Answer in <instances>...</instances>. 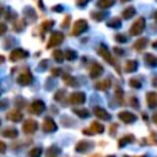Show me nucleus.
<instances>
[{
  "instance_id": "1",
  "label": "nucleus",
  "mask_w": 157,
  "mask_h": 157,
  "mask_svg": "<svg viewBox=\"0 0 157 157\" xmlns=\"http://www.w3.org/2000/svg\"><path fill=\"white\" fill-rule=\"evenodd\" d=\"M145 26H146V21L144 17H139L130 27V34L131 36H139L144 32L145 29Z\"/></svg>"
},
{
  "instance_id": "2",
  "label": "nucleus",
  "mask_w": 157,
  "mask_h": 157,
  "mask_svg": "<svg viewBox=\"0 0 157 157\" xmlns=\"http://www.w3.org/2000/svg\"><path fill=\"white\" fill-rule=\"evenodd\" d=\"M87 29H88V23H87V21H86V20H77V21L74 23L71 34H72V36H80L81 33L86 32Z\"/></svg>"
},
{
  "instance_id": "3",
  "label": "nucleus",
  "mask_w": 157,
  "mask_h": 157,
  "mask_svg": "<svg viewBox=\"0 0 157 157\" xmlns=\"http://www.w3.org/2000/svg\"><path fill=\"white\" fill-rule=\"evenodd\" d=\"M32 81H33V76L29 70H23L17 77V83H20L21 86H28L29 83H32Z\"/></svg>"
},
{
  "instance_id": "4",
  "label": "nucleus",
  "mask_w": 157,
  "mask_h": 157,
  "mask_svg": "<svg viewBox=\"0 0 157 157\" xmlns=\"http://www.w3.org/2000/svg\"><path fill=\"white\" fill-rule=\"evenodd\" d=\"M28 55L29 54H28L27 50H25L22 48H16L10 53V60L11 61H18V60H22V59L27 58Z\"/></svg>"
},
{
  "instance_id": "5",
  "label": "nucleus",
  "mask_w": 157,
  "mask_h": 157,
  "mask_svg": "<svg viewBox=\"0 0 157 157\" xmlns=\"http://www.w3.org/2000/svg\"><path fill=\"white\" fill-rule=\"evenodd\" d=\"M103 131H104V126H103L101 123H98V121H92V123H91L90 129H85V130H82V132H83L85 135L102 134Z\"/></svg>"
},
{
  "instance_id": "6",
  "label": "nucleus",
  "mask_w": 157,
  "mask_h": 157,
  "mask_svg": "<svg viewBox=\"0 0 157 157\" xmlns=\"http://www.w3.org/2000/svg\"><path fill=\"white\" fill-rule=\"evenodd\" d=\"M63 40H64V34H63L61 32H54V33L50 36V38H49V42H48V44H47V48L50 49V48H53V47H56V45H59Z\"/></svg>"
},
{
  "instance_id": "7",
  "label": "nucleus",
  "mask_w": 157,
  "mask_h": 157,
  "mask_svg": "<svg viewBox=\"0 0 157 157\" xmlns=\"http://www.w3.org/2000/svg\"><path fill=\"white\" fill-rule=\"evenodd\" d=\"M37 129H38V124L33 119H27L22 125V130L25 134H33L37 131Z\"/></svg>"
},
{
  "instance_id": "8",
  "label": "nucleus",
  "mask_w": 157,
  "mask_h": 157,
  "mask_svg": "<svg viewBox=\"0 0 157 157\" xmlns=\"http://www.w3.org/2000/svg\"><path fill=\"white\" fill-rule=\"evenodd\" d=\"M42 128H43V131H44V132H54V131H56V129H58L55 121H54L50 117L44 118Z\"/></svg>"
},
{
  "instance_id": "9",
  "label": "nucleus",
  "mask_w": 157,
  "mask_h": 157,
  "mask_svg": "<svg viewBox=\"0 0 157 157\" xmlns=\"http://www.w3.org/2000/svg\"><path fill=\"white\" fill-rule=\"evenodd\" d=\"M98 54H99V55H101L108 64H110V65H115V60L113 59V56H112L109 49H107V47L101 45L99 49H98Z\"/></svg>"
},
{
  "instance_id": "10",
  "label": "nucleus",
  "mask_w": 157,
  "mask_h": 157,
  "mask_svg": "<svg viewBox=\"0 0 157 157\" xmlns=\"http://www.w3.org/2000/svg\"><path fill=\"white\" fill-rule=\"evenodd\" d=\"M69 101H70V103L71 104H82V103H85V101H86V94L83 93V92H74V93H71L70 94V98H69Z\"/></svg>"
},
{
  "instance_id": "11",
  "label": "nucleus",
  "mask_w": 157,
  "mask_h": 157,
  "mask_svg": "<svg viewBox=\"0 0 157 157\" xmlns=\"http://www.w3.org/2000/svg\"><path fill=\"white\" fill-rule=\"evenodd\" d=\"M44 109H45V104H44V102H43V101H40V99H37V101L32 102L31 108H29L31 113L37 114V115L42 114V113L44 112Z\"/></svg>"
},
{
  "instance_id": "12",
  "label": "nucleus",
  "mask_w": 157,
  "mask_h": 157,
  "mask_svg": "<svg viewBox=\"0 0 157 157\" xmlns=\"http://www.w3.org/2000/svg\"><path fill=\"white\" fill-rule=\"evenodd\" d=\"M118 118H119L123 123H125V124H131V123H134V121L136 120V115H135L134 113H131V112H128V110L120 112V113L118 114Z\"/></svg>"
},
{
  "instance_id": "13",
  "label": "nucleus",
  "mask_w": 157,
  "mask_h": 157,
  "mask_svg": "<svg viewBox=\"0 0 157 157\" xmlns=\"http://www.w3.org/2000/svg\"><path fill=\"white\" fill-rule=\"evenodd\" d=\"M93 114L97 118L102 119V120H109L110 119V114L104 108H102V107H94L93 108Z\"/></svg>"
},
{
  "instance_id": "14",
  "label": "nucleus",
  "mask_w": 157,
  "mask_h": 157,
  "mask_svg": "<svg viewBox=\"0 0 157 157\" xmlns=\"http://www.w3.org/2000/svg\"><path fill=\"white\" fill-rule=\"evenodd\" d=\"M102 74H103V67H102V65L98 64V63H94V64L91 66L90 76H91L92 78H97V77H99Z\"/></svg>"
},
{
  "instance_id": "15",
  "label": "nucleus",
  "mask_w": 157,
  "mask_h": 157,
  "mask_svg": "<svg viewBox=\"0 0 157 157\" xmlns=\"http://www.w3.org/2000/svg\"><path fill=\"white\" fill-rule=\"evenodd\" d=\"M22 118H23L22 113H21L20 110H17V109L10 110V112L7 113V119L11 120V121H13V123H18V121H21Z\"/></svg>"
},
{
  "instance_id": "16",
  "label": "nucleus",
  "mask_w": 157,
  "mask_h": 157,
  "mask_svg": "<svg viewBox=\"0 0 157 157\" xmlns=\"http://www.w3.org/2000/svg\"><path fill=\"white\" fill-rule=\"evenodd\" d=\"M92 146H93V145H92L90 141H80V142L76 145L75 150H76L77 152H80V153H85V152H87L88 150H91Z\"/></svg>"
},
{
  "instance_id": "17",
  "label": "nucleus",
  "mask_w": 157,
  "mask_h": 157,
  "mask_svg": "<svg viewBox=\"0 0 157 157\" xmlns=\"http://www.w3.org/2000/svg\"><path fill=\"white\" fill-rule=\"evenodd\" d=\"M146 101H147V105L150 108H156L157 107V94L152 91L147 92L146 94Z\"/></svg>"
},
{
  "instance_id": "18",
  "label": "nucleus",
  "mask_w": 157,
  "mask_h": 157,
  "mask_svg": "<svg viewBox=\"0 0 157 157\" xmlns=\"http://www.w3.org/2000/svg\"><path fill=\"white\" fill-rule=\"evenodd\" d=\"M110 86H112L110 78H104V80L96 83V88L99 90V91H107L108 88H110Z\"/></svg>"
},
{
  "instance_id": "19",
  "label": "nucleus",
  "mask_w": 157,
  "mask_h": 157,
  "mask_svg": "<svg viewBox=\"0 0 157 157\" xmlns=\"http://www.w3.org/2000/svg\"><path fill=\"white\" fill-rule=\"evenodd\" d=\"M17 135H18V132H17V130L13 129V128H7V129H5V130L2 131V136H4V137L15 139V137H17Z\"/></svg>"
},
{
  "instance_id": "20",
  "label": "nucleus",
  "mask_w": 157,
  "mask_h": 157,
  "mask_svg": "<svg viewBox=\"0 0 157 157\" xmlns=\"http://www.w3.org/2000/svg\"><path fill=\"white\" fill-rule=\"evenodd\" d=\"M134 15H135V9H134L132 6H129V7L124 9L123 12H121V16H123L124 20H129V18H131Z\"/></svg>"
},
{
  "instance_id": "21",
  "label": "nucleus",
  "mask_w": 157,
  "mask_h": 157,
  "mask_svg": "<svg viewBox=\"0 0 157 157\" xmlns=\"http://www.w3.org/2000/svg\"><path fill=\"white\" fill-rule=\"evenodd\" d=\"M145 61H146L150 66H153V67L157 66V58H156L153 54H151V53L145 54Z\"/></svg>"
},
{
  "instance_id": "22",
  "label": "nucleus",
  "mask_w": 157,
  "mask_h": 157,
  "mask_svg": "<svg viewBox=\"0 0 157 157\" xmlns=\"http://www.w3.org/2000/svg\"><path fill=\"white\" fill-rule=\"evenodd\" d=\"M135 140V137L132 136V135H125L124 137H121V139H119V144H118V146L119 147H123V146H125V145H128V144H130V142H132Z\"/></svg>"
},
{
  "instance_id": "23",
  "label": "nucleus",
  "mask_w": 157,
  "mask_h": 157,
  "mask_svg": "<svg viewBox=\"0 0 157 157\" xmlns=\"http://www.w3.org/2000/svg\"><path fill=\"white\" fill-rule=\"evenodd\" d=\"M146 45H147V38H140V39H137V40L134 43V48H135L137 52H140L141 49H144Z\"/></svg>"
},
{
  "instance_id": "24",
  "label": "nucleus",
  "mask_w": 157,
  "mask_h": 157,
  "mask_svg": "<svg viewBox=\"0 0 157 157\" xmlns=\"http://www.w3.org/2000/svg\"><path fill=\"white\" fill-rule=\"evenodd\" d=\"M114 5V0H98L97 1V6L99 9H109L110 6Z\"/></svg>"
},
{
  "instance_id": "25",
  "label": "nucleus",
  "mask_w": 157,
  "mask_h": 157,
  "mask_svg": "<svg viewBox=\"0 0 157 157\" xmlns=\"http://www.w3.org/2000/svg\"><path fill=\"white\" fill-rule=\"evenodd\" d=\"M137 69V61L136 60H129L125 65V71L126 72H134Z\"/></svg>"
},
{
  "instance_id": "26",
  "label": "nucleus",
  "mask_w": 157,
  "mask_h": 157,
  "mask_svg": "<svg viewBox=\"0 0 157 157\" xmlns=\"http://www.w3.org/2000/svg\"><path fill=\"white\" fill-rule=\"evenodd\" d=\"M72 112L76 115H78L80 118H88L90 117V112L86 108H75V109H72Z\"/></svg>"
},
{
  "instance_id": "27",
  "label": "nucleus",
  "mask_w": 157,
  "mask_h": 157,
  "mask_svg": "<svg viewBox=\"0 0 157 157\" xmlns=\"http://www.w3.org/2000/svg\"><path fill=\"white\" fill-rule=\"evenodd\" d=\"M107 26L112 28H119L121 26V20H119L118 17H113L107 22Z\"/></svg>"
},
{
  "instance_id": "28",
  "label": "nucleus",
  "mask_w": 157,
  "mask_h": 157,
  "mask_svg": "<svg viewBox=\"0 0 157 157\" xmlns=\"http://www.w3.org/2000/svg\"><path fill=\"white\" fill-rule=\"evenodd\" d=\"M63 81H64V82H65L67 86H77L76 80H75L72 76L67 75V74H64V76H63Z\"/></svg>"
},
{
  "instance_id": "29",
  "label": "nucleus",
  "mask_w": 157,
  "mask_h": 157,
  "mask_svg": "<svg viewBox=\"0 0 157 157\" xmlns=\"http://www.w3.org/2000/svg\"><path fill=\"white\" fill-rule=\"evenodd\" d=\"M64 58L66 60H75L77 58V53L75 50H71V49H66L64 52Z\"/></svg>"
},
{
  "instance_id": "30",
  "label": "nucleus",
  "mask_w": 157,
  "mask_h": 157,
  "mask_svg": "<svg viewBox=\"0 0 157 157\" xmlns=\"http://www.w3.org/2000/svg\"><path fill=\"white\" fill-rule=\"evenodd\" d=\"M53 58H54L55 61H58V63L64 61V52L60 50V49H55V50L53 52Z\"/></svg>"
},
{
  "instance_id": "31",
  "label": "nucleus",
  "mask_w": 157,
  "mask_h": 157,
  "mask_svg": "<svg viewBox=\"0 0 157 157\" xmlns=\"http://www.w3.org/2000/svg\"><path fill=\"white\" fill-rule=\"evenodd\" d=\"M54 21L53 20H47V21H44L43 23H42V26H40V28H42V31L43 32H47V31H49V29H52V27L54 26Z\"/></svg>"
},
{
  "instance_id": "32",
  "label": "nucleus",
  "mask_w": 157,
  "mask_h": 157,
  "mask_svg": "<svg viewBox=\"0 0 157 157\" xmlns=\"http://www.w3.org/2000/svg\"><path fill=\"white\" fill-rule=\"evenodd\" d=\"M42 152H43V150L40 147H34L29 151V157H40Z\"/></svg>"
},
{
  "instance_id": "33",
  "label": "nucleus",
  "mask_w": 157,
  "mask_h": 157,
  "mask_svg": "<svg viewBox=\"0 0 157 157\" xmlns=\"http://www.w3.org/2000/svg\"><path fill=\"white\" fill-rule=\"evenodd\" d=\"M91 16H92V17H93V20H96V21H102V20L104 18L105 13H104V12H98V11H93V12L91 13Z\"/></svg>"
},
{
  "instance_id": "34",
  "label": "nucleus",
  "mask_w": 157,
  "mask_h": 157,
  "mask_svg": "<svg viewBox=\"0 0 157 157\" xmlns=\"http://www.w3.org/2000/svg\"><path fill=\"white\" fill-rule=\"evenodd\" d=\"M25 26H26V23H25V21H17L15 25H13V29H16L17 32H21L23 28H25Z\"/></svg>"
},
{
  "instance_id": "35",
  "label": "nucleus",
  "mask_w": 157,
  "mask_h": 157,
  "mask_svg": "<svg viewBox=\"0 0 157 157\" xmlns=\"http://www.w3.org/2000/svg\"><path fill=\"white\" fill-rule=\"evenodd\" d=\"M129 85L132 87V88H140L141 87V81L139 78H131L129 81Z\"/></svg>"
},
{
  "instance_id": "36",
  "label": "nucleus",
  "mask_w": 157,
  "mask_h": 157,
  "mask_svg": "<svg viewBox=\"0 0 157 157\" xmlns=\"http://www.w3.org/2000/svg\"><path fill=\"white\" fill-rule=\"evenodd\" d=\"M47 152H48V153H47L48 156H55V155H58V153L60 152V150H59L56 146H52V147H49V148H48V151H47Z\"/></svg>"
},
{
  "instance_id": "37",
  "label": "nucleus",
  "mask_w": 157,
  "mask_h": 157,
  "mask_svg": "<svg viewBox=\"0 0 157 157\" xmlns=\"http://www.w3.org/2000/svg\"><path fill=\"white\" fill-rule=\"evenodd\" d=\"M115 40L119 42V43H125V42H126V37H125L124 34H120V33H119V34L115 36Z\"/></svg>"
},
{
  "instance_id": "38",
  "label": "nucleus",
  "mask_w": 157,
  "mask_h": 157,
  "mask_svg": "<svg viewBox=\"0 0 157 157\" xmlns=\"http://www.w3.org/2000/svg\"><path fill=\"white\" fill-rule=\"evenodd\" d=\"M90 1H91V0H76V5L80 6V7H83V6H86Z\"/></svg>"
},
{
  "instance_id": "39",
  "label": "nucleus",
  "mask_w": 157,
  "mask_h": 157,
  "mask_svg": "<svg viewBox=\"0 0 157 157\" xmlns=\"http://www.w3.org/2000/svg\"><path fill=\"white\" fill-rule=\"evenodd\" d=\"M6 29H7V27H6V25H5V23H0V36H2V34H5V32H6Z\"/></svg>"
},
{
  "instance_id": "40",
  "label": "nucleus",
  "mask_w": 157,
  "mask_h": 157,
  "mask_svg": "<svg viewBox=\"0 0 157 157\" xmlns=\"http://www.w3.org/2000/svg\"><path fill=\"white\" fill-rule=\"evenodd\" d=\"M5 151H6V144L2 142V141H0V155L1 153H5Z\"/></svg>"
},
{
  "instance_id": "41",
  "label": "nucleus",
  "mask_w": 157,
  "mask_h": 157,
  "mask_svg": "<svg viewBox=\"0 0 157 157\" xmlns=\"http://www.w3.org/2000/svg\"><path fill=\"white\" fill-rule=\"evenodd\" d=\"M70 18H71V17L67 15V16H66V18H65V22H63V23H61V27H64V28H65V27H67V26H69V23H70Z\"/></svg>"
},
{
  "instance_id": "42",
  "label": "nucleus",
  "mask_w": 157,
  "mask_h": 157,
  "mask_svg": "<svg viewBox=\"0 0 157 157\" xmlns=\"http://www.w3.org/2000/svg\"><path fill=\"white\" fill-rule=\"evenodd\" d=\"M60 74V69L59 67H54L53 70H52V75H54V76H58Z\"/></svg>"
},
{
  "instance_id": "43",
  "label": "nucleus",
  "mask_w": 157,
  "mask_h": 157,
  "mask_svg": "<svg viewBox=\"0 0 157 157\" xmlns=\"http://www.w3.org/2000/svg\"><path fill=\"white\" fill-rule=\"evenodd\" d=\"M61 9H63V6H61V5H56V6H53V11H56V12L61 11Z\"/></svg>"
},
{
  "instance_id": "44",
  "label": "nucleus",
  "mask_w": 157,
  "mask_h": 157,
  "mask_svg": "<svg viewBox=\"0 0 157 157\" xmlns=\"http://www.w3.org/2000/svg\"><path fill=\"white\" fill-rule=\"evenodd\" d=\"M131 104H134V107H135V108H137V107H139V104H137V99H136L135 97H132V98H131Z\"/></svg>"
},
{
  "instance_id": "45",
  "label": "nucleus",
  "mask_w": 157,
  "mask_h": 157,
  "mask_svg": "<svg viewBox=\"0 0 157 157\" xmlns=\"http://www.w3.org/2000/svg\"><path fill=\"white\" fill-rule=\"evenodd\" d=\"M114 52H115L117 54H119V55H121V54L124 53L123 50H120V48H114Z\"/></svg>"
},
{
  "instance_id": "46",
  "label": "nucleus",
  "mask_w": 157,
  "mask_h": 157,
  "mask_svg": "<svg viewBox=\"0 0 157 157\" xmlns=\"http://www.w3.org/2000/svg\"><path fill=\"white\" fill-rule=\"evenodd\" d=\"M152 120H153V123H156V125H157V113H156V114H153Z\"/></svg>"
},
{
  "instance_id": "47",
  "label": "nucleus",
  "mask_w": 157,
  "mask_h": 157,
  "mask_svg": "<svg viewBox=\"0 0 157 157\" xmlns=\"http://www.w3.org/2000/svg\"><path fill=\"white\" fill-rule=\"evenodd\" d=\"M4 60H5V58H4L2 55H0V64H2V63H4Z\"/></svg>"
},
{
  "instance_id": "48",
  "label": "nucleus",
  "mask_w": 157,
  "mask_h": 157,
  "mask_svg": "<svg viewBox=\"0 0 157 157\" xmlns=\"http://www.w3.org/2000/svg\"><path fill=\"white\" fill-rule=\"evenodd\" d=\"M153 17H155V20H156V22H157V11L155 12V15H153Z\"/></svg>"
},
{
  "instance_id": "49",
  "label": "nucleus",
  "mask_w": 157,
  "mask_h": 157,
  "mask_svg": "<svg viewBox=\"0 0 157 157\" xmlns=\"http://www.w3.org/2000/svg\"><path fill=\"white\" fill-rule=\"evenodd\" d=\"M153 85H155V86L157 85V77H155V81H153Z\"/></svg>"
},
{
  "instance_id": "50",
  "label": "nucleus",
  "mask_w": 157,
  "mask_h": 157,
  "mask_svg": "<svg viewBox=\"0 0 157 157\" xmlns=\"http://www.w3.org/2000/svg\"><path fill=\"white\" fill-rule=\"evenodd\" d=\"M125 157H129V156H125ZM134 157H146V156L144 155V156H134Z\"/></svg>"
},
{
  "instance_id": "51",
  "label": "nucleus",
  "mask_w": 157,
  "mask_h": 157,
  "mask_svg": "<svg viewBox=\"0 0 157 157\" xmlns=\"http://www.w3.org/2000/svg\"><path fill=\"white\" fill-rule=\"evenodd\" d=\"M153 47H155V48H157V42H156V43H153Z\"/></svg>"
},
{
  "instance_id": "52",
  "label": "nucleus",
  "mask_w": 157,
  "mask_h": 157,
  "mask_svg": "<svg viewBox=\"0 0 157 157\" xmlns=\"http://www.w3.org/2000/svg\"><path fill=\"white\" fill-rule=\"evenodd\" d=\"M1 13H2V9L0 7V15H1Z\"/></svg>"
},
{
  "instance_id": "53",
  "label": "nucleus",
  "mask_w": 157,
  "mask_h": 157,
  "mask_svg": "<svg viewBox=\"0 0 157 157\" xmlns=\"http://www.w3.org/2000/svg\"><path fill=\"white\" fill-rule=\"evenodd\" d=\"M121 1H130V0H121Z\"/></svg>"
},
{
  "instance_id": "54",
  "label": "nucleus",
  "mask_w": 157,
  "mask_h": 157,
  "mask_svg": "<svg viewBox=\"0 0 157 157\" xmlns=\"http://www.w3.org/2000/svg\"><path fill=\"white\" fill-rule=\"evenodd\" d=\"M107 157H115V156H107Z\"/></svg>"
}]
</instances>
